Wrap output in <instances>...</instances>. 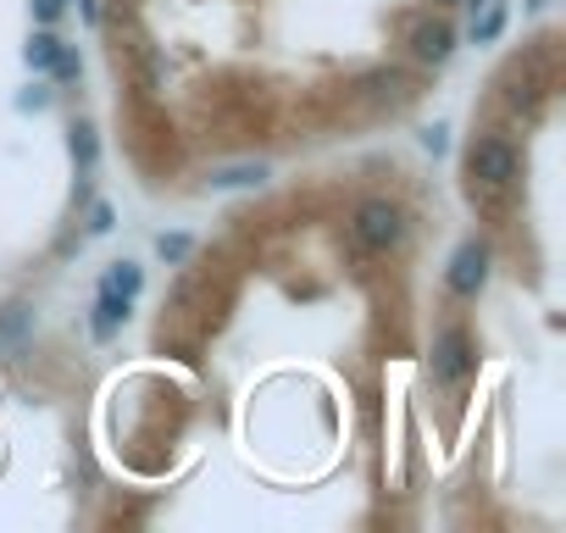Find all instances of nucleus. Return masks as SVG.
Segmentation results:
<instances>
[{
	"instance_id": "nucleus-1",
	"label": "nucleus",
	"mask_w": 566,
	"mask_h": 533,
	"mask_svg": "<svg viewBox=\"0 0 566 533\" xmlns=\"http://www.w3.org/2000/svg\"><path fill=\"white\" fill-rule=\"evenodd\" d=\"M406 233H411V217H406V206L389 200V195H373V200H361V206L350 211V239H356L367 255H395V250L406 244Z\"/></svg>"
},
{
	"instance_id": "nucleus-2",
	"label": "nucleus",
	"mask_w": 566,
	"mask_h": 533,
	"mask_svg": "<svg viewBox=\"0 0 566 533\" xmlns=\"http://www.w3.org/2000/svg\"><path fill=\"white\" fill-rule=\"evenodd\" d=\"M467 178H472V189H483L489 200L505 195V189L522 178V156H516V145L500 139V134H483V139L467 150Z\"/></svg>"
},
{
	"instance_id": "nucleus-3",
	"label": "nucleus",
	"mask_w": 566,
	"mask_h": 533,
	"mask_svg": "<svg viewBox=\"0 0 566 533\" xmlns=\"http://www.w3.org/2000/svg\"><path fill=\"white\" fill-rule=\"evenodd\" d=\"M428 373H433V384H444V389H461V384L478 373V345H472V334H467L461 323H444V328L433 334Z\"/></svg>"
},
{
	"instance_id": "nucleus-4",
	"label": "nucleus",
	"mask_w": 566,
	"mask_h": 533,
	"mask_svg": "<svg viewBox=\"0 0 566 533\" xmlns=\"http://www.w3.org/2000/svg\"><path fill=\"white\" fill-rule=\"evenodd\" d=\"M489 266H494L489 244H483V239H461L455 255H450V273H444L450 295H455V301H478L483 284H489Z\"/></svg>"
},
{
	"instance_id": "nucleus-5",
	"label": "nucleus",
	"mask_w": 566,
	"mask_h": 533,
	"mask_svg": "<svg viewBox=\"0 0 566 533\" xmlns=\"http://www.w3.org/2000/svg\"><path fill=\"white\" fill-rule=\"evenodd\" d=\"M406 45H411V56H417V62L444 67V62L455 56V29H450L444 18H417V23L406 29Z\"/></svg>"
},
{
	"instance_id": "nucleus-6",
	"label": "nucleus",
	"mask_w": 566,
	"mask_h": 533,
	"mask_svg": "<svg viewBox=\"0 0 566 533\" xmlns=\"http://www.w3.org/2000/svg\"><path fill=\"white\" fill-rule=\"evenodd\" d=\"M128 312H134V295L101 284V295H95V317H90V334H95V339H112V334L128 323Z\"/></svg>"
},
{
	"instance_id": "nucleus-7",
	"label": "nucleus",
	"mask_w": 566,
	"mask_h": 533,
	"mask_svg": "<svg viewBox=\"0 0 566 533\" xmlns=\"http://www.w3.org/2000/svg\"><path fill=\"white\" fill-rule=\"evenodd\" d=\"M211 189H255V184H266V167L261 161H239V167H217L211 178H206Z\"/></svg>"
},
{
	"instance_id": "nucleus-8",
	"label": "nucleus",
	"mask_w": 566,
	"mask_h": 533,
	"mask_svg": "<svg viewBox=\"0 0 566 533\" xmlns=\"http://www.w3.org/2000/svg\"><path fill=\"white\" fill-rule=\"evenodd\" d=\"M56 56H62V40H56L51 29H40V34L29 40V51H23V62H29L34 73H51V67H56Z\"/></svg>"
},
{
	"instance_id": "nucleus-9",
	"label": "nucleus",
	"mask_w": 566,
	"mask_h": 533,
	"mask_svg": "<svg viewBox=\"0 0 566 533\" xmlns=\"http://www.w3.org/2000/svg\"><path fill=\"white\" fill-rule=\"evenodd\" d=\"M538 101H544V84H538L533 73H527V79H522V73H511L505 106H511V112H538Z\"/></svg>"
},
{
	"instance_id": "nucleus-10",
	"label": "nucleus",
	"mask_w": 566,
	"mask_h": 533,
	"mask_svg": "<svg viewBox=\"0 0 566 533\" xmlns=\"http://www.w3.org/2000/svg\"><path fill=\"white\" fill-rule=\"evenodd\" d=\"M34 328V306H23V301H12L7 312H0V339H7V345H18L23 334Z\"/></svg>"
},
{
	"instance_id": "nucleus-11",
	"label": "nucleus",
	"mask_w": 566,
	"mask_h": 533,
	"mask_svg": "<svg viewBox=\"0 0 566 533\" xmlns=\"http://www.w3.org/2000/svg\"><path fill=\"white\" fill-rule=\"evenodd\" d=\"M67 134H73V161L90 173V167H95V156H101V139H95V128H90V123H73Z\"/></svg>"
},
{
	"instance_id": "nucleus-12",
	"label": "nucleus",
	"mask_w": 566,
	"mask_h": 533,
	"mask_svg": "<svg viewBox=\"0 0 566 533\" xmlns=\"http://www.w3.org/2000/svg\"><path fill=\"white\" fill-rule=\"evenodd\" d=\"M483 23H472V40L478 45H489V40H500V29H505V7H500V0H483Z\"/></svg>"
},
{
	"instance_id": "nucleus-13",
	"label": "nucleus",
	"mask_w": 566,
	"mask_h": 533,
	"mask_svg": "<svg viewBox=\"0 0 566 533\" xmlns=\"http://www.w3.org/2000/svg\"><path fill=\"white\" fill-rule=\"evenodd\" d=\"M106 284H112V290H123V295H139V284H145V273H139V266H134V261H117V266H112V273H106Z\"/></svg>"
},
{
	"instance_id": "nucleus-14",
	"label": "nucleus",
	"mask_w": 566,
	"mask_h": 533,
	"mask_svg": "<svg viewBox=\"0 0 566 533\" xmlns=\"http://www.w3.org/2000/svg\"><path fill=\"white\" fill-rule=\"evenodd\" d=\"M367 90L395 101V95H406V73H395V67H389V73H367Z\"/></svg>"
},
{
	"instance_id": "nucleus-15",
	"label": "nucleus",
	"mask_w": 566,
	"mask_h": 533,
	"mask_svg": "<svg viewBox=\"0 0 566 533\" xmlns=\"http://www.w3.org/2000/svg\"><path fill=\"white\" fill-rule=\"evenodd\" d=\"M156 250H161V261H184V255L195 250V239H189V233H161Z\"/></svg>"
},
{
	"instance_id": "nucleus-16",
	"label": "nucleus",
	"mask_w": 566,
	"mask_h": 533,
	"mask_svg": "<svg viewBox=\"0 0 566 533\" xmlns=\"http://www.w3.org/2000/svg\"><path fill=\"white\" fill-rule=\"evenodd\" d=\"M51 73H56L62 84H73V79L84 73V67H78V51H73V45H62V56H56V67H51Z\"/></svg>"
},
{
	"instance_id": "nucleus-17",
	"label": "nucleus",
	"mask_w": 566,
	"mask_h": 533,
	"mask_svg": "<svg viewBox=\"0 0 566 533\" xmlns=\"http://www.w3.org/2000/svg\"><path fill=\"white\" fill-rule=\"evenodd\" d=\"M62 7H67V0H34V23H40V29H51V23L62 18Z\"/></svg>"
},
{
	"instance_id": "nucleus-18",
	"label": "nucleus",
	"mask_w": 566,
	"mask_h": 533,
	"mask_svg": "<svg viewBox=\"0 0 566 533\" xmlns=\"http://www.w3.org/2000/svg\"><path fill=\"white\" fill-rule=\"evenodd\" d=\"M90 233H112V206H90Z\"/></svg>"
},
{
	"instance_id": "nucleus-19",
	"label": "nucleus",
	"mask_w": 566,
	"mask_h": 533,
	"mask_svg": "<svg viewBox=\"0 0 566 533\" xmlns=\"http://www.w3.org/2000/svg\"><path fill=\"white\" fill-rule=\"evenodd\" d=\"M78 7H84V23H101V7H95V0H78Z\"/></svg>"
},
{
	"instance_id": "nucleus-20",
	"label": "nucleus",
	"mask_w": 566,
	"mask_h": 533,
	"mask_svg": "<svg viewBox=\"0 0 566 533\" xmlns=\"http://www.w3.org/2000/svg\"><path fill=\"white\" fill-rule=\"evenodd\" d=\"M439 7H455V0H439Z\"/></svg>"
}]
</instances>
